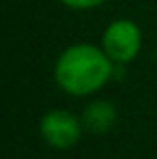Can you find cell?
Instances as JSON below:
<instances>
[{
  "label": "cell",
  "instance_id": "obj_3",
  "mask_svg": "<svg viewBox=\"0 0 157 159\" xmlns=\"http://www.w3.org/2000/svg\"><path fill=\"white\" fill-rule=\"evenodd\" d=\"M84 131L86 129L82 125V118L69 110H62V107L48 110L39 120V135L54 151L73 148Z\"/></svg>",
  "mask_w": 157,
  "mask_h": 159
},
{
  "label": "cell",
  "instance_id": "obj_4",
  "mask_svg": "<svg viewBox=\"0 0 157 159\" xmlns=\"http://www.w3.org/2000/svg\"><path fill=\"white\" fill-rule=\"evenodd\" d=\"M82 118V125L88 133H108L116 118H118V112H116V106L110 101V99H95L90 103H86V107L82 110L80 114Z\"/></svg>",
  "mask_w": 157,
  "mask_h": 159
},
{
  "label": "cell",
  "instance_id": "obj_6",
  "mask_svg": "<svg viewBox=\"0 0 157 159\" xmlns=\"http://www.w3.org/2000/svg\"><path fill=\"white\" fill-rule=\"evenodd\" d=\"M155 62H157V50H155Z\"/></svg>",
  "mask_w": 157,
  "mask_h": 159
},
{
  "label": "cell",
  "instance_id": "obj_1",
  "mask_svg": "<svg viewBox=\"0 0 157 159\" xmlns=\"http://www.w3.org/2000/svg\"><path fill=\"white\" fill-rule=\"evenodd\" d=\"M116 65L101 45L71 43L54 60L56 86L71 97H93L116 75Z\"/></svg>",
  "mask_w": 157,
  "mask_h": 159
},
{
  "label": "cell",
  "instance_id": "obj_5",
  "mask_svg": "<svg viewBox=\"0 0 157 159\" xmlns=\"http://www.w3.org/2000/svg\"><path fill=\"white\" fill-rule=\"evenodd\" d=\"M60 2L71 11H93V9H99L101 4H105L108 0H60Z\"/></svg>",
  "mask_w": 157,
  "mask_h": 159
},
{
  "label": "cell",
  "instance_id": "obj_2",
  "mask_svg": "<svg viewBox=\"0 0 157 159\" xmlns=\"http://www.w3.org/2000/svg\"><path fill=\"white\" fill-rule=\"evenodd\" d=\"M99 45L116 67H125L133 62L142 50V30L129 17L112 20L101 32Z\"/></svg>",
  "mask_w": 157,
  "mask_h": 159
}]
</instances>
